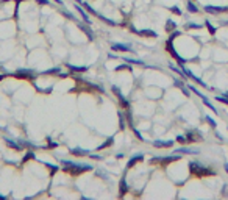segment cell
<instances>
[{"instance_id":"cell-1","label":"cell","mask_w":228,"mask_h":200,"mask_svg":"<svg viewBox=\"0 0 228 200\" xmlns=\"http://www.w3.org/2000/svg\"><path fill=\"white\" fill-rule=\"evenodd\" d=\"M63 163V172L72 175V177H77L81 175L88 170H92V164H78V163H72V161H67V160H61Z\"/></svg>"},{"instance_id":"cell-2","label":"cell","mask_w":228,"mask_h":200,"mask_svg":"<svg viewBox=\"0 0 228 200\" xmlns=\"http://www.w3.org/2000/svg\"><path fill=\"white\" fill-rule=\"evenodd\" d=\"M189 172H191V175H194V177H214V175H217L214 169L206 167L203 164H200L198 161H191L189 163Z\"/></svg>"},{"instance_id":"cell-3","label":"cell","mask_w":228,"mask_h":200,"mask_svg":"<svg viewBox=\"0 0 228 200\" xmlns=\"http://www.w3.org/2000/svg\"><path fill=\"white\" fill-rule=\"evenodd\" d=\"M181 160V155L180 153H174V155H169V156H153L150 158V164H170V163H175V161H180Z\"/></svg>"},{"instance_id":"cell-4","label":"cell","mask_w":228,"mask_h":200,"mask_svg":"<svg viewBox=\"0 0 228 200\" xmlns=\"http://www.w3.org/2000/svg\"><path fill=\"white\" fill-rule=\"evenodd\" d=\"M166 50H167V52L172 55V58H175V59L178 61V64L181 66V67L186 64V59L180 57V55L177 53V50H175V47H174V39H170V38L167 39V42H166Z\"/></svg>"},{"instance_id":"cell-5","label":"cell","mask_w":228,"mask_h":200,"mask_svg":"<svg viewBox=\"0 0 228 200\" xmlns=\"http://www.w3.org/2000/svg\"><path fill=\"white\" fill-rule=\"evenodd\" d=\"M13 75H14L16 78H25V80H34L36 78V74L33 71H30V69H19V71H16Z\"/></svg>"},{"instance_id":"cell-6","label":"cell","mask_w":228,"mask_h":200,"mask_svg":"<svg viewBox=\"0 0 228 200\" xmlns=\"http://www.w3.org/2000/svg\"><path fill=\"white\" fill-rule=\"evenodd\" d=\"M186 139H188V142H198V141H203V138L198 130H189L186 133Z\"/></svg>"},{"instance_id":"cell-7","label":"cell","mask_w":228,"mask_h":200,"mask_svg":"<svg viewBox=\"0 0 228 200\" xmlns=\"http://www.w3.org/2000/svg\"><path fill=\"white\" fill-rule=\"evenodd\" d=\"M183 72H184L186 75H188V78H191V80H194V81H195V83H197V85H200V86H203V88H208V86H206V83H205V81H203V80H200L198 77H195V75H194V74H192V71H189V69H186L184 66H183ZM208 89H212V88H208Z\"/></svg>"},{"instance_id":"cell-8","label":"cell","mask_w":228,"mask_h":200,"mask_svg":"<svg viewBox=\"0 0 228 200\" xmlns=\"http://www.w3.org/2000/svg\"><path fill=\"white\" fill-rule=\"evenodd\" d=\"M206 13H212V14H219V13H228V6H212V5H206L205 6Z\"/></svg>"},{"instance_id":"cell-9","label":"cell","mask_w":228,"mask_h":200,"mask_svg":"<svg viewBox=\"0 0 228 200\" xmlns=\"http://www.w3.org/2000/svg\"><path fill=\"white\" fill-rule=\"evenodd\" d=\"M144 161V155L142 153H137V155H133L128 160V163H127V169H131V167H134L137 163H142Z\"/></svg>"},{"instance_id":"cell-10","label":"cell","mask_w":228,"mask_h":200,"mask_svg":"<svg viewBox=\"0 0 228 200\" xmlns=\"http://www.w3.org/2000/svg\"><path fill=\"white\" fill-rule=\"evenodd\" d=\"M128 192V183H127V178H125V175H123L122 178H120V181H119V197L122 199L123 196H125Z\"/></svg>"},{"instance_id":"cell-11","label":"cell","mask_w":228,"mask_h":200,"mask_svg":"<svg viewBox=\"0 0 228 200\" xmlns=\"http://www.w3.org/2000/svg\"><path fill=\"white\" fill-rule=\"evenodd\" d=\"M174 141H153V147L156 149H172L174 147Z\"/></svg>"},{"instance_id":"cell-12","label":"cell","mask_w":228,"mask_h":200,"mask_svg":"<svg viewBox=\"0 0 228 200\" xmlns=\"http://www.w3.org/2000/svg\"><path fill=\"white\" fill-rule=\"evenodd\" d=\"M75 8H77V11L81 14V17H83V22H85V24H88V25H91V24H92V22H91V17H89V16L86 14V10L83 8V6H81L80 3H77V5H75Z\"/></svg>"},{"instance_id":"cell-13","label":"cell","mask_w":228,"mask_h":200,"mask_svg":"<svg viewBox=\"0 0 228 200\" xmlns=\"http://www.w3.org/2000/svg\"><path fill=\"white\" fill-rule=\"evenodd\" d=\"M89 153H91V152L89 150H85V149H80V147H75V149H72L71 150V155L72 156H89Z\"/></svg>"},{"instance_id":"cell-14","label":"cell","mask_w":228,"mask_h":200,"mask_svg":"<svg viewBox=\"0 0 228 200\" xmlns=\"http://www.w3.org/2000/svg\"><path fill=\"white\" fill-rule=\"evenodd\" d=\"M174 153H180V155H198V150H192V149H186V147H180L177 150H174Z\"/></svg>"},{"instance_id":"cell-15","label":"cell","mask_w":228,"mask_h":200,"mask_svg":"<svg viewBox=\"0 0 228 200\" xmlns=\"http://www.w3.org/2000/svg\"><path fill=\"white\" fill-rule=\"evenodd\" d=\"M137 36H146V38H158V33L156 31H153V30H149V28H146V30H137Z\"/></svg>"},{"instance_id":"cell-16","label":"cell","mask_w":228,"mask_h":200,"mask_svg":"<svg viewBox=\"0 0 228 200\" xmlns=\"http://www.w3.org/2000/svg\"><path fill=\"white\" fill-rule=\"evenodd\" d=\"M78 27H80V30H83V33H85L86 36L89 38V41H94V34H92L91 28H89V27H86V25H85V22H78Z\"/></svg>"},{"instance_id":"cell-17","label":"cell","mask_w":228,"mask_h":200,"mask_svg":"<svg viewBox=\"0 0 228 200\" xmlns=\"http://www.w3.org/2000/svg\"><path fill=\"white\" fill-rule=\"evenodd\" d=\"M111 49H113V50H117V52H133L130 45H127V44H119V42H117V44H113Z\"/></svg>"},{"instance_id":"cell-18","label":"cell","mask_w":228,"mask_h":200,"mask_svg":"<svg viewBox=\"0 0 228 200\" xmlns=\"http://www.w3.org/2000/svg\"><path fill=\"white\" fill-rule=\"evenodd\" d=\"M67 66V69L71 72H78V74H85V72H88V67L86 66H72V64H66Z\"/></svg>"},{"instance_id":"cell-19","label":"cell","mask_w":228,"mask_h":200,"mask_svg":"<svg viewBox=\"0 0 228 200\" xmlns=\"http://www.w3.org/2000/svg\"><path fill=\"white\" fill-rule=\"evenodd\" d=\"M5 142H6V146H8L10 149H14L16 152H20V150H22V146H20V144H17L16 141H11L10 138H5Z\"/></svg>"},{"instance_id":"cell-20","label":"cell","mask_w":228,"mask_h":200,"mask_svg":"<svg viewBox=\"0 0 228 200\" xmlns=\"http://www.w3.org/2000/svg\"><path fill=\"white\" fill-rule=\"evenodd\" d=\"M113 144H114V138H108V139H106L105 142H103V144H100V146H99L97 149H95V150H97V152H100V150H103V149H108V147H111Z\"/></svg>"},{"instance_id":"cell-21","label":"cell","mask_w":228,"mask_h":200,"mask_svg":"<svg viewBox=\"0 0 228 200\" xmlns=\"http://www.w3.org/2000/svg\"><path fill=\"white\" fill-rule=\"evenodd\" d=\"M59 74H61V67H52L42 72V75H59Z\"/></svg>"},{"instance_id":"cell-22","label":"cell","mask_w":228,"mask_h":200,"mask_svg":"<svg viewBox=\"0 0 228 200\" xmlns=\"http://www.w3.org/2000/svg\"><path fill=\"white\" fill-rule=\"evenodd\" d=\"M202 102H203V105H205L206 108H209V109H211V111H212V113H216V114H219V111H217V109H216V106H214V105H212V103H211V102H209L208 99H206V97H205V99H202Z\"/></svg>"},{"instance_id":"cell-23","label":"cell","mask_w":228,"mask_h":200,"mask_svg":"<svg viewBox=\"0 0 228 200\" xmlns=\"http://www.w3.org/2000/svg\"><path fill=\"white\" fill-rule=\"evenodd\" d=\"M175 28H177V24H175L172 19H167V22H166V30H167L169 33H172Z\"/></svg>"},{"instance_id":"cell-24","label":"cell","mask_w":228,"mask_h":200,"mask_svg":"<svg viewBox=\"0 0 228 200\" xmlns=\"http://www.w3.org/2000/svg\"><path fill=\"white\" fill-rule=\"evenodd\" d=\"M44 166L45 167H49V170H50V175H55L56 172L59 170V167L56 166V164H50V163H44Z\"/></svg>"},{"instance_id":"cell-25","label":"cell","mask_w":228,"mask_h":200,"mask_svg":"<svg viewBox=\"0 0 228 200\" xmlns=\"http://www.w3.org/2000/svg\"><path fill=\"white\" fill-rule=\"evenodd\" d=\"M30 160H36V155H34L33 150H28V152H27V155L22 158V163H27V161H30Z\"/></svg>"},{"instance_id":"cell-26","label":"cell","mask_w":228,"mask_h":200,"mask_svg":"<svg viewBox=\"0 0 228 200\" xmlns=\"http://www.w3.org/2000/svg\"><path fill=\"white\" fill-rule=\"evenodd\" d=\"M19 144L22 147H25V149H28V150H33V149H36V146L34 144H31V142H28V141H24V139H20L19 141Z\"/></svg>"},{"instance_id":"cell-27","label":"cell","mask_w":228,"mask_h":200,"mask_svg":"<svg viewBox=\"0 0 228 200\" xmlns=\"http://www.w3.org/2000/svg\"><path fill=\"white\" fill-rule=\"evenodd\" d=\"M123 114H125V117H127L128 125H130L131 128H133L134 125H133V117H131V111H130V108H128V109H125V113H123Z\"/></svg>"},{"instance_id":"cell-28","label":"cell","mask_w":228,"mask_h":200,"mask_svg":"<svg viewBox=\"0 0 228 200\" xmlns=\"http://www.w3.org/2000/svg\"><path fill=\"white\" fill-rule=\"evenodd\" d=\"M81 6H83V8H85V10H86L88 13H91V14H92V16H97V14H99V13H97V11H95V10L92 8V6H89V5H88V3H85V2H83V3H81Z\"/></svg>"},{"instance_id":"cell-29","label":"cell","mask_w":228,"mask_h":200,"mask_svg":"<svg viewBox=\"0 0 228 200\" xmlns=\"http://www.w3.org/2000/svg\"><path fill=\"white\" fill-rule=\"evenodd\" d=\"M186 6H188V11L189 13H198V8L191 2V0H188V3H186Z\"/></svg>"},{"instance_id":"cell-30","label":"cell","mask_w":228,"mask_h":200,"mask_svg":"<svg viewBox=\"0 0 228 200\" xmlns=\"http://www.w3.org/2000/svg\"><path fill=\"white\" fill-rule=\"evenodd\" d=\"M119 103H120V106H122V108H125V109L130 108V102H128L125 97H123V95H122V97H119Z\"/></svg>"},{"instance_id":"cell-31","label":"cell","mask_w":228,"mask_h":200,"mask_svg":"<svg viewBox=\"0 0 228 200\" xmlns=\"http://www.w3.org/2000/svg\"><path fill=\"white\" fill-rule=\"evenodd\" d=\"M119 128L125 130V120H123V111H119Z\"/></svg>"},{"instance_id":"cell-32","label":"cell","mask_w":228,"mask_h":200,"mask_svg":"<svg viewBox=\"0 0 228 200\" xmlns=\"http://www.w3.org/2000/svg\"><path fill=\"white\" fill-rule=\"evenodd\" d=\"M203 25H198V24H192V22H189V24H186V28L188 30H200Z\"/></svg>"},{"instance_id":"cell-33","label":"cell","mask_w":228,"mask_h":200,"mask_svg":"<svg viewBox=\"0 0 228 200\" xmlns=\"http://www.w3.org/2000/svg\"><path fill=\"white\" fill-rule=\"evenodd\" d=\"M125 63H130V64H139V66H146L141 59H133V58H125Z\"/></svg>"},{"instance_id":"cell-34","label":"cell","mask_w":228,"mask_h":200,"mask_svg":"<svg viewBox=\"0 0 228 200\" xmlns=\"http://www.w3.org/2000/svg\"><path fill=\"white\" fill-rule=\"evenodd\" d=\"M120 71H131V66L130 64H120L116 67V72H120Z\"/></svg>"},{"instance_id":"cell-35","label":"cell","mask_w":228,"mask_h":200,"mask_svg":"<svg viewBox=\"0 0 228 200\" xmlns=\"http://www.w3.org/2000/svg\"><path fill=\"white\" fill-rule=\"evenodd\" d=\"M205 25H206V28H208L209 34H212V36H214V34H216V28H214V27L211 25V22H209V20H206V22H205Z\"/></svg>"},{"instance_id":"cell-36","label":"cell","mask_w":228,"mask_h":200,"mask_svg":"<svg viewBox=\"0 0 228 200\" xmlns=\"http://www.w3.org/2000/svg\"><path fill=\"white\" fill-rule=\"evenodd\" d=\"M169 11H170V13H174V14H177V16H181V14H183V13H181V10H180L178 6H170V8H169Z\"/></svg>"},{"instance_id":"cell-37","label":"cell","mask_w":228,"mask_h":200,"mask_svg":"<svg viewBox=\"0 0 228 200\" xmlns=\"http://www.w3.org/2000/svg\"><path fill=\"white\" fill-rule=\"evenodd\" d=\"M216 100L220 102V103H224V105H228V97H227V95H217Z\"/></svg>"},{"instance_id":"cell-38","label":"cell","mask_w":228,"mask_h":200,"mask_svg":"<svg viewBox=\"0 0 228 200\" xmlns=\"http://www.w3.org/2000/svg\"><path fill=\"white\" fill-rule=\"evenodd\" d=\"M205 119H206V122H208V123H209V125H211L212 128H216V127H217V123H216V120H214V119H212V117H211V116H206V117H205Z\"/></svg>"},{"instance_id":"cell-39","label":"cell","mask_w":228,"mask_h":200,"mask_svg":"<svg viewBox=\"0 0 228 200\" xmlns=\"http://www.w3.org/2000/svg\"><path fill=\"white\" fill-rule=\"evenodd\" d=\"M177 142H180V144H186L188 142V139H186V136H183V135H180V136H177V139H175Z\"/></svg>"},{"instance_id":"cell-40","label":"cell","mask_w":228,"mask_h":200,"mask_svg":"<svg viewBox=\"0 0 228 200\" xmlns=\"http://www.w3.org/2000/svg\"><path fill=\"white\" fill-rule=\"evenodd\" d=\"M95 174H97L100 178H103V180H108V177H106V174H105V172H103V170L97 169V170H95Z\"/></svg>"},{"instance_id":"cell-41","label":"cell","mask_w":228,"mask_h":200,"mask_svg":"<svg viewBox=\"0 0 228 200\" xmlns=\"http://www.w3.org/2000/svg\"><path fill=\"white\" fill-rule=\"evenodd\" d=\"M113 92L117 95V99L119 97H122V92H120V89H119V86H113Z\"/></svg>"},{"instance_id":"cell-42","label":"cell","mask_w":228,"mask_h":200,"mask_svg":"<svg viewBox=\"0 0 228 200\" xmlns=\"http://www.w3.org/2000/svg\"><path fill=\"white\" fill-rule=\"evenodd\" d=\"M133 132H134V135H136V138H137V139H139V141H142V142H144V141H146V139H144V138H142V135H141V132H137V130H136L134 127H133Z\"/></svg>"},{"instance_id":"cell-43","label":"cell","mask_w":228,"mask_h":200,"mask_svg":"<svg viewBox=\"0 0 228 200\" xmlns=\"http://www.w3.org/2000/svg\"><path fill=\"white\" fill-rule=\"evenodd\" d=\"M89 158H91V160H95V161L103 160V156H102V155H92V153H89Z\"/></svg>"},{"instance_id":"cell-44","label":"cell","mask_w":228,"mask_h":200,"mask_svg":"<svg viewBox=\"0 0 228 200\" xmlns=\"http://www.w3.org/2000/svg\"><path fill=\"white\" fill-rule=\"evenodd\" d=\"M174 85H175L177 88H180V89H181V88L184 86V83H183V81H180V80H175V81H174Z\"/></svg>"},{"instance_id":"cell-45","label":"cell","mask_w":228,"mask_h":200,"mask_svg":"<svg viewBox=\"0 0 228 200\" xmlns=\"http://www.w3.org/2000/svg\"><path fill=\"white\" fill-rule=\"evenodd\" d=\"M36 3H39V5H50L49 0H36Z\"/></svg>"},{"instance_id":"cell-46","label":"cell","mask_w":228,"mask_h":200,"mask_svg":"<svg viewBox=\"0 0 228 200\" xmlns=\"http://www.w3.org/2000/svg\"><path fill=\"white\" fill-rule=\"evenodd\" d=\"M108 59H116V55H113V53H108Z\"/></svg>"},{"instance_id":"cell-47","label":"cell","mask_w":228,"mask_h":200,"mask_svg":"<svg viewBox=\"0 0 228 200\" xmlns=\"http://www.w3.org/2000/svg\"><path fill=\"white\" fill-rule=\"evenodd\" d=\"M216 138H217L219 141H224V138H222V135H220V133H216Z\"/></svg>"},{"instance_id":"cell-48","label":"cell","mask_w":228,"mask_h":200,"mask_svg":"<svg viewBox=\"0 0 228 200\" xmlns=\"http://www.w3.org/2000/svg\"><path fill=\"white\" fill-rule=\"evenodd\" d=\"M116 158H117V160H120V158H123V153H117Z\"/></svg>"},{"instance_id":"cell-49","label":"cell","mask_w":228,"mask_h":200,"mask_svg":"<svg viewBox=\"0 0 228 200\" xmlns=\"http://www.w3.org/2000/svg\"><path fill=\"white\" fill-rule=\"evenodd\" d=\"M224 169H225V172L228 174V163H225V164H224Z\"/></svg>"},{"instance_id":"cell-50","label":"cell","mask_w":228,"mask_h":200,"mask_svg":"<svg viewBox=\"0 0 228 200\" xmlns=\"http://www.w3.org/2000/svg\"><path fill=\"white\" fill-rule=\"evenodd\" d=\"M5 77H6V74H2V75H0V81H2V80H3Z\"/></svg>"},{"instance_id":"cell-51","label":"cell","mask_w":228,"mask_h":200,"mask_svg":"<svg viewBox=\"0 0 228 200\" xmlns=\"http://www.w3.org/2000/svg\"><path fill=\"white\" fill-rule=\"evenodd\" d=\"M55 2H56L58 5H63V0H55Z\"/></svg>"},{"instance_id":"cell-52","label":"cell","mask_w":228,"mask_h":200,"mask_svg":"<svg viewBox=\"0 0 228 200\" xmlns=\"http://www.w3.org/2000/svg\"><path fill=\"white\" fill-rule=\"evenodd\" d=\"M0 200H6V196H2V194H0Z\"/></svg>"},{"instance_id":"cell-53","label":"cell","mask_w":228,"mask_h":200,"mask_svg":"<svg viewBox=\"0 0 228 200\" xmlns=\"http://www.w3.org/2000/svg\"><path fill=\"white\" fill-rule=\"evenodd\" d=\"M10 0H0V3H8Z\"/></svg>"},{"instance_id":"cell-54","label":"cell","mask_w":228,"mask_h":200,"mask_svg":"<svg viewBox=\"0 0 228 200\" xmlns=\"http://www.w3.org/2000/svg\"><path fill=\"white\" fill-rule=\"evenodd\" d=\"M14 2H16V3H20V2H24V0H14Z\"/></svg>"},{"instance_id":"cell-55","label":"cell","mask_w":228,"mask_h":200,"mask_svg":"<svg viewBox=\"0 0 228 200\" xmlns=\"http://www.w3.org/2000/svg\"><path fill=\"white\" fill-rule=\"evenodd\" d=\"M225 95H227V97H228V92H225Z\"/></svg>"}]
</instances>
